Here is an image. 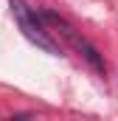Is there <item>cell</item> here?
I'll list each match as a JSON object with an SVG mask.
<instances>
[{
    "mask_svg": "<svg viewBox=\"0 0 118 121\" xmlns=\"http://www.w3.org/2000/svg\"><path fill=\"white\" fill-rule=\"evenodd\" d=\"M8 6H11V14H14V20H17V26L20 31L25 34V39H31L37 48H42L45 54H59V45L51 39V31H48V23L42 20V14L39 11H34L25 0H8Z\"/></svg>",
    "mask_w": 118,
    "mask_h": 121,
    "instance_id": "cell-1",
    "label": "cell"
},
{
    "mask_svg": "<svg viewBox=\"0 0 118 121\" xmlns=\"http://www.w3.org/2000/svg\"><path fill=\"white\" fill-rule=\"evenodd\" d=\"M39 14H42V20H45L48 26H54V28H56V34H62V37H65V39L73 45V51H76L82 59L87 62V65L96 70V73H104V59H101L98 48H96L90 39H84V37H82L79 31L73 28L67 20H62L59 14H54V11H39Z\"/></svg>",
    "mask_w": 118,
    "mask_h": 121,
    "instance_id": "cell-2",
    "label": "cell"
}]
</instances>
